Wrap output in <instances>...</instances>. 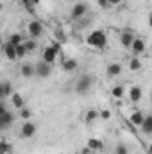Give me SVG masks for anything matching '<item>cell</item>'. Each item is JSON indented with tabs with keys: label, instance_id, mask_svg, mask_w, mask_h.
Segmentation results:
<instances>
[{
	"label": "cell",
	"instance_id": "28",
	"mask_svg": "<svg viewBox=\"0 0 152 154\" xmlns=\"http://www.w3.org/2000/svg\"><path fill=\"white\" fill-rule=\"evenodd\" d=\"M20 116H22V120H31V118H32V111H31L27 106H23V108L20 109Z\"/></svg>",
	"mask_w": 152,
	"mask_h": 154
},
{
	"label": "cell",
	"instance_id": "16",
	"mask_svg": "<svg viewBox=\"0 0 152 154\" xmlns=\"http://www.w3.org/2000/svg\"><path fill=\"white\" fill-rule=\"evenodd\" d=\"M125 86L123 84H116V86H113L111 88V97H113L114 100H122L123 97H125Z\"/></svg>",
	"mask_w": 152,
	"mask_h": 154
},
{
	"label": "cell",
	"instance_id": "36",
	"mask_svg": "<svg viewBox=\"0 0 152 154\" xmlns=\"http://www.w3.org/2000/svg\"><path fill=\"white\" fill-rule=\"evenodd\" d=\"M2 9H4V4H2V2H0V11H2Z\"/></svg>",
	"mask_w": 152,
	"mask_h": 154
},
{
	"label": "cell",
	"instance_id": "13",
	"mask_svg": "<svg viewBox=\"0 0 152 154\" xmlns=\"http://www.w3.org/2000/svg\"><path fill=\"white\" fill-rule=\"evenodd\" d=\"M61 66H63V70L65 72H75L77 68H79V63H77L74 57H66V59H63V63H61Z\"/></svg>",
	"mask_w": 152,
	"mask_h": 154
},
{
	"label": "cell",
	"instance_id": "4",
	"mask_svg": "<svg viewBox=\"0 0 152 154\" xmlns=\"http://www.w3.org/2000/svg\"><path fill=\"white\" fill-rule=\"evenodd\" d=\"M91 84H93V79L90 75H81L79 81L75 82V91L79 95H86L91 90Z\"/></svg>",
	"mask_w": 152,
	"mask_h": 154
},
{
	"label": "cell",
	"instance_id": "9",
	"mask_svg": "<svg viewBox=\"0 0 152 154\" xmlns=\"http://www.w3.org/2000/svg\"><path fill=\"white\" fill-rule=\"evenodd\" d=\"M129 48L132 50V54H134L136 57H140V56L147 50V45H145V41H143L141 38H136V36H134V39H132V43H131Z\"/></svg>",
	"mask_w": 152,
	"mask_h": 154
},
{
	"label": "cell",
	"instance_id": "6",
	"mask_svg": "<svg viewBox=\"0 0 152 154\" xmlns=\"http://www.w3.org/2000/svg\"><path fill=\"white\" fill-rule=\"evenodd\" d=\"M86 13H88V4H84V2H77V4L72 5L70 18H72V20H81L82 16H86Z\"/></svg>",
	"mask_w": 152,
	"mask_h": 154
},
{
	"label": "cell",
	"instance_id": "32",
	"mask_svg": "<svg viewBox=\"0 0 152 154\" xmlns=\"http://www.w3.org/2000/svg\"><path fill=\"white\" fill-rule=\"evenodd\" d=\"M5 111H7V106H5V100H2V99H0V115H4Z\"/></svg>",
	"mask_w": 152,
	"mask_h": 154
},
{
	"label": "cell",
	"instance_id": "1",
	"mask_svg": "<svg viewBox=\"0 0 152 154\" xmlns=\"http://www.w3.org/2000/svg\"><path fill=\"white\" fill-rule=\"evenodd\" d=\"M106 43H108V36L100 29H97V31H93L86 36V45L91 47V48H104Z\"/></svg>",
	"mask_w": 152,
	"mask_h": 154
},
{
	"label": "cell",
	"instance_id": "10",
	"mask_svg": "<svg viewBox=\"0 0 152 154\" xmlns=\"http://www.w3.org/2000/svg\"><path fill=\"white\" fill-rule=\"evenodd\" d=\"M9 100H11V106L16 108V109H22V108L25 106V100H23V97H22L18 91H13L11 97H9Z\"/></svg>",
	"mask_w": 152,
	"mask_h": 154
},
{
	"label": "cell",
	"instance_id": "30",
	"mask_svg": "<svg viewBox=\"0 0 152 154\" xmlns=\"http://www.w3.org/2000/svg\"><path fill=\"white\" fill-rule=\"evenodd\" d=\"M109 118H111V111H109V109L99 111V120H109Z\"/></svg>",
	"mask_w": 152,
	"mask_h": 154
},
{
	"label": "cell",
	"instance_id": "35",
	"mask_svg": "<svg viewBox=\"0 0 152 154\" xmlns=\"http://www.w3.org/2000/svg\"><path fill=\"white\" fill-rule=\"evenodd\" d=\"M82 154H93V152H91V151H90V149H88V147H86V149H84V151H82Z\"/></svg>",
	"mask_w": 152,
	"mask_h": 154
},
{
	"label": "cell",
	"instance_id": "25",
	"mask_svg": "<svg viewBox=\"0 0 152 154\" xmlns=\"http://www.w3.org/2000/svg\"><path fill=\"white\" fill-rule=\"evenodd\" d=\"M13 145L7 142V140H0V154H11Z\"/></svg>",
	"mask_w": 152,
	"mask_h": 154
},
{
	"label": "cell",
	"instance_id": "2",
	"mask_svg": "<svg viewBox=\"0 0 152 154\" xmlns=\"http://www.w3.org/2000/svg\"><path fill=\"white\" fill-rule=\"evenodd\" d=\"M59 52H61V45H59L57 41H52L48 47L43 48V57H41V61H45V63H48V65H54V63L57 61Z\"/></svg>",
	"mask_w": 152,
	"mask_h": 154
},
{
	"label": "cell",
	"instance_id": "29",
	"mask_svg": "<svg viewBox=\"0 0 152 154\" xmlns=\"http://www.w3.org/2000/svg\"><path fill=\"white\" fill-rule=\"evenodd\" d=\"M114 154H129V151H127V145L118 143V145L114 147Z\"/></svg>",
	"mask_w": 152,
	"mask_h": 154
},
{
	"label": "cell",
	"instance_id": "3",
	"mask_svg": "<svg viewBox=\"0 0 152 154\" xmlns=\"http://www.w3.org/2000/svg\"><path fill=\"white\" fill-rule=\"evenodd\" d=\"M25 31H27V36L32 38V39H38L45 34V27H43V23H41L39 20H31V22H27Z\"/></svg>",
	"mask_w": 152,
	"mask_h": 154
},
{
	"label": "cell",
	"instance_id": "23",
	"mask_svg": "<svg viewBox=\"0 0 152 154\" xmlns=\"http://www.w3.org/2000/svg\"><path fill=\"white\" fill-rule=\"evenodd\" d=\"M23 34H20V32H13V34H11V36H9V41H7V43H11V45H14V47H16V45H20V43H23Z\"/></svg>",
	"mask_w": 152,
	"mask_h": 154
},
{
	"label": "cell",
	"instance_id": "27",
	"mask_svg": "<svg viewBox=\"0 0 152 154\" xmlns=\"http://www.w3.org/2000/svg\"><path fill=\"white\" fill-rule=\"evenodd\" d=\"M13 91H14V88H13V82H11V81H5V82H4V93H5V99H9Z\"/></svg>",
	"mask_w": 152,
	"mask_h": 154
},
{
	"label": "cell",
	"instance_id": "12",
	"mask_svg": "<svg viewBox=\"0 0 152 154\" xmlns=\"http://www.w3.org/2000/svg\"><path fill=\"white\" fill-rule=\"evenodd\" d=\"M122 65L120 63H116V61H113V63H109L108 65V68H106V74H108V77H118L120 74H122Z\"/></svg>",
	"mask_w": 152,
	"mask_h": 154
},
{
	"label": "cell",
	"instance_id": "11",
	"mask_svg": "<svg viewBox=\"0 0 152 154\" xmlns=\"http://www.w3.org/2000/svg\"><path fill=\"white\" fill-rule=\"evenodd\" d=\"M14 122V113H9V111H5L4 115H0V131H4V129H7L11 124Z\"/></svg>",
	"mask_w": 152,
	"mask_h": 154
},
{
	"label": "cell",
	"instance_id": "7",
	"mask_svg": "<svg viewBox=\"0 0 152 154\" xmlns=\"http://www.w3.org/2000/svg\"><path fill=\"white\" fill-rule=\"evenodd\" d=\"M52 74V65L45 63V61H38L34 65V75H38L39 79H45Z\"/></svg>",
	"mask_w": 152,
	"mask_h": 154
},
{
	"label": "cell",
	"instance_id": "22",
	"mask_svg": "<svg viewBox=\"0 0 152 154\" xmlns=\"http://www.w3.org/2000/svg\"><path fill=\"white\" fill-rule=\"evenodd\" d=\"M95 120H99V111L97 109H88L84 115V122L86 124H93Z\"/></svg>",
	"mask_w": 152,
	"mask_h": 154
},
{
	"label": "cell",
	"instance_id": "21",
	"mask_svg": "<svg viewBox=\"0 0 152 154\" xmlns=\"http://www.w3.org/2000/svg\"><path fill=\"white\" fill-rule=\"evenodd\" d=\"M23 47H25V50H27V54H32V52H36L38 50V41L32 38H25L23 39Z\"/></svg>",
	"mask_w": 152,
	"mask_h": 154
},
{
	"label": "cell",
	"instance_id": "33",
	"mask_svg": "<svg viewBox=\"0 0 152 154\" xmlns=\"http://www.w3.org/2000/svg\"><path fill=\"white\" fill-rule=\"evenodd\" d=\"M123 0H108V4H109V7H113V5H120Z\"/></svg>",
	"mask_w": 152,
	"mask_h": 154
},
{
	"label": "cell",
	"instance_id": "24",
	"mask_svg": "<svg viewBox=\"0 0 152 154\" xmlns=\"http://www.w3.org/2000/svg\"><path fill=\"white\" fill-rule=\"evenodd\" d=\"M140 68H141V61H140V57L132 56V57H131V61H129V70H132V72H138Z\"/></svg>",
	"mask_w": 152,
	"mask_h": 154
},
{
	"label": "cell",
	"instance_id": "31",
	"mask_svg": "<svg viewBox=\"0 0 152 154\" xmlns=\"http://www.w3.org/2000/svg\"><path fill=\"white\" fill-rule=\"evenodd\" d=\"M97 5H99L100 9H108V7H109V4H108V0H97Z\"/></svg>",
	"mask_w": 152,
	"mask_h": 154
},
{
	"label": "cell",
	"instance_id": "15",
	"mask_svg": "<svg viewBox=\"0 0 152 154\" xmlns=\"http://www.w3.org/2000/svg\"><path fill=\"white\" fill-rule=\"evenodd\" d=\"M20 75L25 77V79L34 77V65H31V63H22V66H20Z\"/></svg>",
	"mask_w": 152,
	"mask_h": 154
},
{
	"label": "cell",
	"instance_id": "5",
	"mask_svg": "<svg viewBox=\"0 0 152 154\" xmlns=\"http://www.w3.org/2000/svg\"><path fill=\"white\" fill-rule=\"evenodd\" d=\"M36 131H38L36 124L31 122V120H25L23 125H22V129H20V138H22V140H31V138L36 134Z\"/></svg>",
	"mask_w": 152,
	"mask_h": 154
},
{
	"label": "cell",
	"instance_id": "14",
	"mask_svg": "<svg viewBox=\"0 0 152 154\" xmlns=\"http://www.w3.org/2000/svg\"><path fill=\"white\" fill-rule=\"evenodd\" d=\"M143 113L141 111H138V109H134L131 115H129V124L131 125H134V127H140L141 125V122H143Z\"/></svg>",
	"mask_w": 152,
	"mask_h": 154
},
{
	"label": "cell",
	"instance_id": "20",
	"mask_svg": "<svg viewBox=\"0 0 152 154\" xmlns=\"http://www.w3.org/2000/svg\"><path fill=\"white\" fill-rule=\"evenodd\" d=\"M132 39H134V34H132V32H129V31H123V32L120 34V43H122L125 48H129V47H131Z\"/></svg>",
	"mask_w": 152,
	"mask_h": 154
},
{
	"label": "cell",
	"instance_id": "34",
	"mask_svg": "<svg viewBox=\"0 0 152 154\" xmlns=\"http://www.w3.org/2000/svg\"><path fill=\"white\" fill-rule=\"evenodd\" d=\"M0 99L5 100V93H4V82H0Z\"/></svg>",
	"mask_w": 152,
	"mask_h": 154
},
{
	"label": "cell",
	"instance_id": "26",
	"mask_svg": "<svg viewBox=\"0 0 152 154\" xmlns=\"http://www.w3.org/2000/svg\"><path fill=\"white\" fill-rule=\"evenodd\" d=\"M14 50H16V57H18V59H22V57H25V56H27V50H25L23 43L16 45V47H14Z\"/></svg>",
	"mask_w": 152,
	"mask_h": 154
},
{
	"label": "cell",
	"instance_id": "37",
	"mask_svg": "<svg viewBox=\"0 0 152 154\" xmlns=\"http://www.w3.org/2000/svg\"><path fill=\"white\" fill-rule=\"evenodd\" d=\"M0 45H2V34H0Z\"/></svg>",
	"mask_w": 152,
	"mask_h": 154
},
{
	"label": "cell",
	"instance_id": "17",
	"mask_svg": "<svg viewBox=\"0 0 152 154\" xmlns=\"http://www.w3.org/2000/svg\"><path fill=\"white\" fill-rule=\"evenodd\" d=\"M86 147L90 149V151H104V142L102 140H99V138H90L88 140V143H86Z\"/></svg>",
	"mask_w": 152,
	"mask_h": 154
},
{
	"label": "cell",
	"instance_id": "18",
	"mask_svg": "<svg viewBox=\"0 0 152 154\" xmlns=\"http://www.w3.org/2000/svg\"><path fill=\"white\" fill-rule=\"evenodd\" d=\"M140 129L149 136L152 133V115H145L143 116V122H141V125H140Z\"/></svg>",
	"mask_w": 152,
	"mask_h": 154
},
{
	"label": "cell",
	"instance_id": "8",
	"mask_svg": "<svg viewBox=\"0 0 152 154\" xmlns=\"http://www.w3.org/2000/svg\"><path fill=\"white\" fill-rule=\"evenodd\" d=\"M125 93L129 95V100H131L132 104H138V102L143 99V90H141V86H138V84H132L129 90H125Z\"/></svg>",
	"mask_w": 152,
	"mask_h": 154
},
{
	"label": "cell",
	"instance_id": "19",
	"mask_svg": "<svg viewBox=\"0 0 152 154\" xmlns=\"http://www.w3.org/2000/svg\"><path fill=\"white\" fill-rule=\"evenodd\" d=\"M4 56H5L9 61H14V59H18V57H16L14 45H11V43H5V45H4Z\"/></svg>",
	"mask_w": 152,
	"mask_h": 154
}]
</instances>
